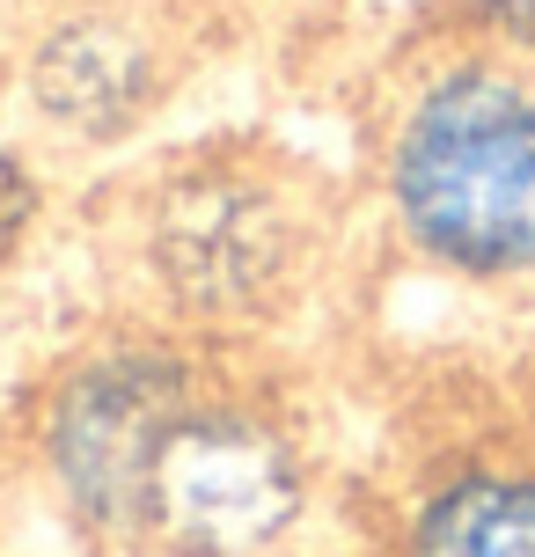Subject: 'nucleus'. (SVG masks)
I'll list each match as a JSON object with an SVG mask.
<instances>
[{
	"instance_id": "8",
	"label": "nucleus",
	"mask_w": 535,
	"mask_h": 557,
	"mask_svg": "<svg viewBox=\"0 0 535 557\" xmlns=\"http://www.w3.org/2000/svg\"><path fill=\"white\" fill-rule=\"evenodd\" d=\"M528 418H535V404H528Z\"/></svg>"
},
{
	"instance_id": "5",
	"label": "nucleus",
	"mask_w": 535,
	"mask_h": 557,
	"mask_svg": "<svg viewBox=\"0 0 535 557\" xmlns=\"http://www.w3.org/2000/svg\"><path fill=\"white\" fill-rule=\"evenodd\" d=\"M184 82V37L154 0H52L8 45V117L37 162L140 147Z\"/></svg>"
},
{
	"instance_id": "3",
	"label": "nucleus",
	"mask_w": 535,
	"mask_h": 557,
	"mask_svg": "<svg viewBox=\"0 0 535 557\" xmlns=\"http://www.w3.org/2000/svg\"><path fill=\"white\" fill-rule=\"evenodd\" d=\"M213 360H221L213 345L117 308L111 323L52 352L45 374L23 389L8 447L37 506L66 529L82 557L140 550V506L162 433L176 425Z\"/></svg>"
},
{
	"instance_id": "9",
	"label": "nucleus",
	"mask_w": 535,
	"mask_h": 557,
	"mask_svg": "<svg viewBox=\"0 0 535 557\" xmlns=\"http://www.w3.org/2000/svg\"><path fill=\"white\" fill-rule=\"evenodd\" d=\"M309 557H315V550H309Z\"/></svg>"
},
{
	"instance_id": "1",
	"label": "nucleus",
	"mask_w": 535,
	"mask_h": 557,
	"mask_svg": "<svg viewBox=\"0 0 535 557\" xmlns=\"http://www.w3.org/2000/svg\"><path fill=\"white\" fill-rule=\"evenodd\" d=\"M117 308L227 360H279L331 301L352 206L272 139H191L147 154L111 191Z\"/></svg>"
},
{
	"instance_id": "7",
	"label": "nucleus",
	"mask_w": 535,
	"mask_h": 557,
	"mask_svg": "<svg viewBox=\"0 0 535 557\" xmlns=\"http://www.w3.org/2000/svg\"><path fill=\"white\" fill-rule=\"evenodd\" d=\"M462 29L513 45V52H535V0H462Z\"/></svg>"
},
{
	"instance_id": "2",
	"label": "nucleus",
	"mask_w": 535,
	"mask_h": 557,
	"mask_svg": "<svg viewBox=\"0 0 535 557\" xmlns=\"http://www.w3.org/2000/svg\"><path fill=\"white\" fill-rule=\"evenodd\" d=\"M366 213L396 264L484 301H535V52L448 29L366 117Z\"/></svg>"
},
{
	"instance_id": "6",
	"label": "nucleus",
	"mask_w": 535,
	"mask_h": 557,
	"mask_svg": "<svg viewBox=\"0 0 535 557\" xmlns=\"http://www.w3.org/2000/svg\"><path fill=\"white\" fill-rule=\"evenodd\" d=\"M374 557H535V418L425 441L382 499Z\"/></svg>"
},
{
	"instance_id": "4",
	"label": "nucleus",
	"mask_w": 535,
	"mask_h": 557,
	"mask_svg": "<svg viewBox=\"0 0 535 557\" xmlns=\"http://www.w3.org/2000/svg\"><path fill=\"white\" fill-rule=\"evenodd\" d=\"M331 447L279 360H213L162 433L133 557H309Z\"/></svg>"
}]
</instances>
